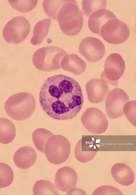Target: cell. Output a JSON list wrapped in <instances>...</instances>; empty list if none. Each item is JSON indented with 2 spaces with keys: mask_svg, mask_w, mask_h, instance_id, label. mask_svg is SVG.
I'll return each instance as SVG.
<instances>
[{
  "mask_svg": "<svg viewBox=\"0 0 136 195\" xmlns=\"http://www.w3.org/2000/svg\"><path fill=\"white\" fill-rule=\"evenodd\" d=\"M41 106L50 117L59 120L72 119L84 102L81 88L73 78L62 74L48 78L39 94Z\"/></svg>",
  "mask_w": 136,
  "mask_h": 195,
  "instance_id": "obj_1",
  "label": "cell"
},
{
  "mask_svg": "<svg viewBox=\"0 0 136 195\" xmlns=\"http://www.w3.org/2000/svg\"><path fill=\"white\" fill-rule=\"evenodd\" d=\"M57 20L63 33L69 36H73L81 31L83 25V17L76 1L69 0L59 10Z\"/></svg>",
  "mask_w": 136,
  "mask_h": 195,
  "instance_id": "obj_2",
  "label": "cell"
},
{
  "mask_svg": "<svg viewBox=\"0 0 136 195\" xmlns=\"http://www.w3.org/2000/svg\"><path fill=\"white\" fill-rule=\"evenodd\" d=\"M36 106L34 97L26 92L19 93L9 97L4 106L8 115L15 120L21 121L28 118L34 112Z\"/></svg>",
  "mask_w": 136,
  "mask_h": 195,
  "instance_id": "obj_3",
  "label": "cell"
},
{
  "mask_svg": "<svg viewBox=\"0 0 136 195\" xmlns=\"http://www.w3.org/2000/svg\"><path fill=\"white\" fill-rule=\"evenodd\" d=\"M67 54L62 48L54 46H48L40 48L34 53L33 62L38 69L49 71L60 69L61 63L64 57Z\"/></svg>",
  "mask_w": 136,
  "mask_h": 195,
  "instance_id": "obj_4",
  "label": "cell"
},
{
  "mask_svg": "<svg viewBox=\"0 0 136 195\" xmlns=\"http://www.w3.org/2000/svg\"><path fill=\"white\" fill-rule=\"evenodd\" d=\"M70 151V143L66 138L60 135H54L47 141L44 153L49 162L54 164L58 165L68 159Z\"/></svg>",
  "mask_w": 136,
  "mask_h": 195,
  "instance_id": "obj_5",
  "label": "cell"
},
{
  "mask_svg": "<svg viewBox=\"0 0 136 195\" xmlns=\"http://www.w3.org/2000/svg\"><path fill=\"white\" fill-rule=\"evenodd\" d=\"M30 24L25 17H15L6 24L3 30L5 40L9 43L19 44L24 40L29 34Z\"/></svg>",
  "mask_w": 136,
  "mask_h": 195,
  "instance_id": "obj_6",
  "label": "cell"
},
{
  "mask_svg": "<svg viewBox=\"0 0 136 195\" xmlns=\"http://www.w3.org/2000/svg\"><path fill=\"white\" fill-rule=\"evenodd\" d=\"M130 34L127 25L118 18L108 20L102 26L100 31V35L105 41L114 44L125 42Z\"/></svg>",
  "mask_w": 136,
  "mask_h": 195,
  "instance_id": "obj_7",
  "label": "cell"
},
{
  "mask_svg": "<svg viewBox=\"0 0 136 195\" xmlns=\"http://www.w3.org/2000/svg\"><path fill=\"white\" fill-rule=\"evenodd\" d=\"M81 121L86 129L94 134L104 132L108 126L105 115L100 109L95 107L87 108L81 116Z\"/></svg>",
  "mask_w": 136,
  "mask_h": 195,
  "instance_id": "obj_8",
  "label": "cell"
},
{
  "mask_svg": "<svg viewBox=\"0 0 136 195\" xmlns=\"http://www.w3.org/2000/svg\"><path fill=\"white\" fill-rule=\"evenodd\" d=\"M125 68V62L121 56L117 53L111 54L105 60L104 71L101 74V78L117 86L118 80L123 75Z\"/></svg>",
  "mask_w": 136,
  "mask_h": 195,
  "instance_id": "obj_9",
  "label": "cell"
},
{
  "mask_svg": "<svg viewBox=\"0 0 136 195\" xmlns=\"http://www.w3.org/2000/svg\"><path fill=\"white\" fill-rule=\"evenodd\" d=\"M129 100L128 95L121 89L115 88L110 91L106 98V110L108 116L114 119L123 115L124 106Z\"/></svg>",
  "mask_w": 136,
  "mask_h": 195,
  "instance_id": "obj_10",
  "label": "cell"
},
{
  "mask_svg": "<svg viewBox=\"0 0 136 195\" xmlns=\"http://www.w3.org/2000/svg\"><path fill=\"white\" fill-rule=\"evenodd\" d=\"M80 53L91 62H97L104 56L105 52L104 44L99 39L92 37H87L80 42Z\"/></svg>",
  "mask_w": 136,
  "mask_h": 195,
  "instance_id": "obj_11",
  "label": "cell"
},
{
  "mask_svg": "<svg viewBox=\"0 0 136 195\" xmlns=\"http://www.w3.org/2000/svg\"><path fill=\"white\" fill-rule=\"evenodd\" d=\"M85 88L88 99L93 103L104 101L109 91L107 82L101 78L91 79L86 83Z\"/></svg>",
  "mask_w": 136,
  "mask_h": 195,
  "instance_id": "obj_12",
  "label": "cell"
},
{
  "mask_svg": "<svg viewBox=\"0 0 136 195\" xmlns=\"http://www.w3.org/2000/svg\"><path fill=\"white\" fill-rule=\"evenodd\" d=\"M77 180V176L74 170L65 166L60 168L56 172L55 183L57 189L66 192L76 186Z\"/></svg>",
  "mask_w": 136,
  "mask_h": 195,
  "instance_id": "obj_13",
  "label": "cell"
},
{
  "mask_svg": "<svg viewBox=\"0 0 136 195\" xmlns=\"http://www.w3.org/2000/svg\"><path fill=\"white\" fill-rule=\"evenodd\" d=\"M36 152L33 148L30 146H24L15 152L13 160L17 167L25 169L33 165L36 161Z\"/></svg>",
  "mask_w": 136,
  "mask_h": 195,
  "instance_id": "obj_14",
  "label": "cell"
},
{
  "mask_svg": "<svg viewBox=\"0 0 136 195\" xmlns=\"http://www.w3.org/2000/svg\"><path fill=\"white\" fill-rule=\"evenodd\" d=\"M117 18L112 12L105 9H101L92 13L89 16L88 25L90 30L94 34L100 35L102 26L110 20Z\"/></svg>",
  "mask_w": 136,
  "mask_h": 195,
  "instance_id": "obj_15",
  "label": "cell"
},
{
  "mask_svg": "<svg viewBox=\"0 0 136 195\" xmlns=\"http://www.w3.org/2000/svg\"><path fill=\"white\" fill-rule=\"evenodd\" d=\"M61 66L64 70L79 75L84 71L86 64L77 55L71 54H67L64 57L61 61Z\"/></svg>",
  "mask_w": 136,
  "mask_h": 195,
  "instance_id": "obj_16",
  "label": "cell"
},
{
  "mask_svg": "<svg viewBox=\"0 0 136 195\" xmlns=\"http://www.w3.org/2000/svg\"><path fill=\"white\" fill-rule=\"evenodd\" d=\"M51 21L50 19L47 18L39 21L36 24L30 40L32 45H39L42 43L48 33Z\"/></svg>",
  "mask_w": 136,
  "mask_h": 195,
  "instance_id": "obj_17",
  "label": "cell"
},
{
  "mask_svg": "<svg viewBox=\"0 0 136 195\" xmlns=\"http://www.w3.org/2000/svg\"><path fill=\"white\" fill-rule=\"evenodd\" d=\"M0 142L6 144L11 142L16 136L15 127L9 120L2 117L0 119Z\"/></svg>",
  "mask_w": 136,
  "mask_h": 195,
  "instance_id": "obj_18",
  "label": "cell"
},
{
  "mask_svg": "<svg viewBox=\"0 0 136 195\" xmlns=\"http://www.w3.org/2000/svg\"><path fill=\"white\" fill-rule=\"evenodd\" d=\"M34 195H58L57 189L51 182L46 180H40L35 183L33 189Z\"/></svg>",
  "mask_w": 136,
  "mask_h": 195,
  "instance_id": "obj_19",
  "label": "cell"
},
{
  "mask_svg": "<svg viewBox=\"0 0 136 195\" xmlns=\"http://www.w3.org/2000/svg\"><path fill=\"white\" fill-rule=\"evenodd\" d=\"M53 134L49 131L43 128L35 130L32 134L34 144L37 149L41 152L44 153L46 143Z\"/></svg>",
  "mask_w": 136,
  "mask_h": 195,
  "instance_id": "obj_20",
  "label": "cell"
},
{
  "mask_svg": "<svg viewBox=\"0 0 136 195\" xmlns=\"http://www.w3.org/2000/svg\"><path fill=\"white\" fill-rule=\"evenodd\" d=\"M69 0H44L43 7L47 15L54 20H57L58 13L63 6Z\"/></svg>",
  "mask_w": 136,
  "mask_h": 195,
  "instance_id": "obj_21",
  "label": "cell"
},
{
  "mask_svg": "<svg viewBox=\"0 0 136 195\" xmlns=\"http://www.w3.org/2000/svg\"><path fill=\"white\" fill-rule=\"evenodd\" d=\"M106 1L104 0H83L82 3V10L83 14L87 17L94 12L99 10L106 9Z\"/></svg>",
  "mask_w": 136,
  "mask_h": 195,
  "instance_id": "obj_22",
  "label": "cell"
},
{
  "mask_svg": "<svg viewBox=\"0 0 136 195\" xmlns=\"http://www.w3.org/2000/svg\"><path fill=\"white\" fill-rule=\"evenodd\" d=\"M13 172L10 167L4 163H0V188L9 186L14 179Z\"/></svg>",
  "mask_w": 136,
  "mask_h": 195,
  "instance_id": "obj_23",
  "label": "cell"
},
{
  "mask_svg": "<svg viewBox=\"0 0 136 195\" xmlns=\"http://www.w3.org/2000/svg\"><path fill=\"white\" fill-rule=\"evenodd\" d=\"M9 3L14 9L22 13L30 11L35 8L38 0H8Z\"/></svg>",
  "mask_w": 136,
  "mask_h": 195,
  "instance_id": "obj_24",
  "label": "cell"
},
{
  "mask_svg": "<svg viewBox=\"0 0 136 195\" xmlns=\"http://www.w3.org/2000/svg\"><path fill=\"white\" fill-rule=\"evenodd\" d=\"M74 154L76 159L82 163L88 162L92 160L94 157L96 151H82L79 142L77 143L74 149Z\"/></svg>",
  "mask_w": 136,
  "mask_h": 195,
  "instance_id": "obj_25",
  "label": "cell"
},
{
  "mask_svg": "<svg viewBox=\"0 0 136 195\" xmlns=\"http://www.w3.org/2000/svg\"><path fill=\"white\" fill-rule=\"evenodd\" d=\"M136 101L132 100L126 103L123 108V113L128 120L136 127Z\"/></svg>",
  "mask_w": 136,
  "mask_h": 195,
  "instance_id": "obj_26",
  "label": "cell"
},
{
  "mask_svg": "<svg viewBox=\"0 0 136 195\" xmlns=\"http://www.w3.org/2000/svg\"><path fill=\"white\" fill-rule=\"evenodd\" d=\"M67 192V195H86V193L82 189L75 187L71 189Z\"/></svg>",
  "mask_w": 136,
  "mask_h": 195,
  "instance_id": "obj_27",
  "label": "cell"
}]
</instances>
